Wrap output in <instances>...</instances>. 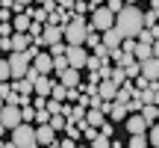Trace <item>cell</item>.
Here are the masks:
<instances>
[{"label": "cell", "instance_id": "cell-2", "mask_svg": "<svg viewBox=\"0 0 159 148\" xmlns=\"http://www.w3.org/2000/svg\"><path fill=\"white\" fill-rule=\"evenodd\" d=\"M85 33H89V18L74 15L68 24H62V42L65 45H83Z\"/></svg>", "mask_w": 159, "mask_h": 148}, {"label": "cell", "instance_id": "cell-39", "mask_svg": "<svg viewBox=\"0 0 159 148\" xmlns=\"http://www.w3.org/2000/svg\"><path fill=\"white\" fill-rule=\"evenodd\" d=\"M15 3H21V6H30V3H33V0H15Z\"/></svg>", "mask_w": 159, "mask_h": 148}, {"label": "cell", "instance_id": "cell-10", "mask_svg": "<svg viewBox=\"0 0 159 148\" xmlns=\"http://www.w3.org/2000/svg\"><path fill=\"white\" fill-rule=\"evenodd\" d=\"M121 125H124L127 133H144V131H148V121H144L139 113H127V119L121 121Z\"/></svg>", "mask_w": 159, "mask_h": 148}, {"label": "cell", "instance_id": "cell-29", "mask_svg": "<svg viewBox=\"0 0 159 148\" xmlns=\"http://www.w3.org/2000/svg\"><path fill=\"white\" fill-rule=\"evenodd\" d=\"M150 127V133H148V145H159V127H156V121L153 125H148Z\"/></svg>", "mask_w": 159, "mask_h": 148}, {"label": "cell", "instance_id": "cell-12", "mask_svg": "<svg viewBox=\"0 0 159 148\" xmlns=\"http://www.w3.org/2000/svg\"><path fill=\"white\" fill-rule=\"evenodd\" d=\"M56 77H59V83H62L65 89H71V86H77L80 80H83V74H80V68H71V65H68V68H62Z\"/></svg>", "mask_w": 159, "mask_h": 148}, {"label": "cell", "instance_id": "cell-9", "mask_svg": "<svg viewBox=\"0 0 159 148\" xmlns=\"http://www.w3.org/2000/svg\"><path fill=\"white\" fill-rule=\"evenodd\" d=\"M139 74H142L144 80H156L159 77V57H148L139 62Z\"/></svg>", "mask_w": 159, "mask_h": 148}, {"label": "cell", "instance_id": "cell-23", "mask_svg": "<svg viewBox=\"0 0 159 148\" xmlns=\"http://www.w3.org/2000/svg\"><path fill=\"white\" fill-rule=\"evenodd\" d=\"M71 12H74V15H89L91 12V6H89V0H74V3H71Z\"/></svg>", "mask_w": 159, "mask_h": 148}, {"label": "cell", "instance_id": "cell-35", "mask_svg": "<svg viewBox=\"0 0 159 148\" xmlns=\"http://www.w3.org/2000/svg\"><path fill=\"white\" fill-rule=\"evenodd\" d=\"M91 145H94V148H106V145H109V139H106V136H100V133H97V136L91 139Z\"/></svg>", "mask_w": 159, "mask_h": 148}, {"label": "cell", "instance_id": "cell-34", "mask_svg": "<svg viewBox=\"0 0 159 148\" xmlns=\"http://www.w3.org/2000/svg\"><path fill=\"white\" fill-rule=\"evenodd\" d=\"M47 47H50V57H59V53H65L68 45H65V42H56V45H47Z\"/></svg>", "mask_w": 159, "mask_h": 148}, {"label": "cell", "instance_id": "cell-18", "mask_svg": "<svg viewBox=\"0 0 159 148\" xmlns=\"http://www.w3.org/2000/svg\"><path fill=\"white\" fill-rule=\"evenodd\" d=\"M148 57H153V45H144V42L136 39V45H133V59L142 62V59H148Z\"/></svg>", "mask_w": 159, "mask_h": 148}, {"label": "cell", "instance_id": "cell-14", "mask_svg": "<svg viewBox=\"0 0 159 148\" xmlns=\"http://www.w3.org/2000/svg\"><path fill=\"white\" fill-rule=\"evenodd\" d=\"M50 86H53V77L50 74H39V77H35V83H33V92L35 95H50Z\"/></svg>", "mask_w": 159, "mask_h": 148}, {"label": "cell", "instance_id": "cell-25", "mask_svg": "<svg viewBox=\"0 0 159 148\" xmlns=\"http://www.w3.org/2000/svg\"><path fill=\"white\" fill-rule=\"evenodd\" d=\"M65 125H68V119H65L62 113H53V116H50V127H53L56 133H59V131H65Z\"/></svg>", "mask_w": 159, "mask_h": 148}, {"label": "cell", "instance_id": "cell-5", "mask_svg": "<svg viewBox=\"0 0 159 148\" xmlns=\"http://www.w3.org/2000/svg\"><path fill=\"white\" fill-rule=\"evenodd\" d=\"M6 62H9V74H12V80L24 77V74H27V68H30V57H27L24 51H9Z\"/></svg>", "mask_w": 159, "mask_h": 148}, {"label": "cell", "instance_id": "cell-20", "mask_svg": "<svg viewBox=\"0 0 159 148\" xmlns=\"http://www.w3.org/2000/svg\"><path fill=\"white\" fill-rule=\"evenodd\" d=\"M139 116H142L148 125H153V121L159 119V107L156 104H142V110H139Z\"/></svg>", "mask_w": 159, "mask_h": 148}, {"label": "cell", "instance_id": "cell-24", "mask_svg": "<svg viewBox=\"0 0 159 148\" xmlns=\"http://www.w3.org/2000/svg\"><path fill=\"white\" fill-rule=\"evenodd\" d=\"M65 92H68V89H65L62 83H56V80H53V86H50V95H47V98H53V101H65Z\"/></svg>", "mask_w": 159, "mask_h": 148}, {"label": "cell", "instance_id": "cell-16", "mask_svg": "<svg viewBox=\"0 0 159 148\" xmlns=\"http://www.w3.org/2000/svg\"><path fill=\"white\" fill-rule=\"evenodd\" d=\"M121 39H124V36H121L115 27H109V30H103V33H100V42L109 47V51H112V47H118V45H121Z\"/></svg>", "mask_w": 159, "mask_h": 148}, {"label": "cell", "instance_id": "cell-19", "mask_svg": "<svg viewBox=\"0 0 159 148\" xmlns=\"http://www.w3.org/2000/svg\"><path fill=\"white\" fill-rule=\"evenodd\" d=\"M30 21H33V18H30L27 12H18V15L12 18V30H15V33H27V30H30Z\"/></svg>", "mask_w": 159, "mask_h": 148}, {"label": "cell", "instance_id": "cell-21", "mask_svg": "<svg viewBox=\"0 0 159 148\" xmlns=\"http://www.w3.org/2000/svg\"><path fill=\"white\" fill-rule=\"evenodd\" d=\"M12 89H15L18 95H33V83H30L27 77H18V80H12Z\"/></svg>", "mask_w": 159, "mask_h": 148}, {"label": "cell", "instance_id": "cell-17", "mask_svg": "<svg viewBox=\"0 0 159 148\" xmlns=\"http://www.w3.org/2000/svg\"><path fill=\"white\" fill-rule=\"evenodd\" d=\"M106 119L112 121V125H121V121L127 119V107H124V104H118V101H112V107H109Z\"/></svg>", "mask_w": 159, "mask_h": 148}, {"label": "cell", "instance_id": "cell-36", "mask_svg": "<svg viewBox=\"0 0 159 148\" xmlns=\"http://www.w3.org/2000/svg\"><path fill=\"white\" fill-rule=\"evenodd\" d=\"M24 77H27V80H30V83H35V77H39V71H35V68H33V65H30V68H27V74H24Z\"/></svg>", "mask_w": 159, "mask_h": 148}, {"label": "cell", "instance_id": "cell-7", "mask_svg": "<svg viewBox=\"0 0 159 148\" xmlns=\"http://www.w3.org/2000/svg\"><path fill=\"white\" fill-rule=\"evenodd\" d=\"M35 145H50V148L59 145V136H56V131L50 127V121H44V125L35 127Z\"/></svg>", "mask_w": 159, "mask_h": 148}, {"label": "cell", "instance_id": "cell-33", "mask_svg": "<svg viewBox=\"0 0 159 148\" xmlns=\"http://www.w3.org/2000/svg\"><path fill=\"white\" fill-rule=\"evenodd\" d=\"M12 33H15V30H12V21H0V36H3V39H9Z\"/></svg>", "mask_w": 159, "mask_h": 148}, {"label": "cell", "instance_id": "cell-3", "mask_svg": "<svg viewBox=\"0 0 159 148\" xmlns=\"http://www.w3.org/2000/svg\"><path fill=\"white\" fill-rule=\"evenodd\" d=\"M9 133H12L9 145H15V148H35V127L30 125V121H21V125H15Z\"/></svg>", "mask_w": 159, "mask_h": 148}, {"label": "cell", "instance_id": "cell-32", "mask_svg": "<svg viewBox=\"0 0 159 148\" xmlns=\"http://www.w3.org/2000/svg\"><path fill=\"white\" fill-rule=\"evenodd\" d=\"M0 80H12V74H9V62H6V57H0Z\"/></svg>", "mask_w": 159, "mask_h": 148}, {"label": "cell", "instance_id": "cell-1", "mask_svg": "<svg viewBox=\"0 0 159 148\" xmlns=\"http://www.w3.org/2000/svg\"><path fill=\"white\" fill-rule=\"evenodd\" d=\"M112 27L118 30L124 39H136L139 30L144 27V24H142V9H139L136 3H124L118 12H115V24H112Z\"/></svg>", "mask_w": 159, "mask_h": 148}, {"label": "cell", "instance_id": "cell-8", "mask_svg": "<svg viewBox=\"0 0 159 148\" xmlns=\"http://www.w3.org/2000/svg\"><path fill=\"white\" fill-rule=\"evenodd\" d=\"M85 57H89V51H85L83 45H68V47H65V59H68L71 68H80V71H83Z\"/></svg>", "mask_w": 159, "mask_h": 148}, {"label": "cell", "instance_id": "cell-38", "mask_svg": "<svg viewBox=\"0 0 159 148\" xmlns=\"http://www.w3.org/2000/svg\"><path fill=\"white\" fill-rule=\"evenodd\" d=\"M109 145H112V148H124V139H112V136H109Z\"/></svg>", "mask_w": 159, "mask_h": 148}, {"label": "cell", "instance_id": "cell-4", "mask_svg": "<svg viewBox=\"0 0 159 148\" xmlns=\"http://www.w3.org/2000/svg\"><path fill=\"white\" fill-rule=\"evenodd\" d=\"M115 24V12H109L106 6H94V9L89 12V27L97 30V33H103V30H109Z\"/></svg>", "mask_w": 159, "mask_h": 148}, {"label": "cell", "instance_id": "cell-11", "mask_svg": "<svg viewBox=\"0 0 159 148\" xmlns=\"http://www.w3.org/2000/svg\"><path fill=\"white\" fill-rule=\"evenodd\" d=\"M30 65H33L39 74H53V57H50V53H41L39 51L33 59H30Z\"/></svg>", "mask_w": 159, "mask_h": 148}, {"label": "cell", "instance_id": "cell-15", "mask_svg": "<svg viewBox=\"0 0 159 148\" xmlns=\"http://www.w3.org/2000/svg\"><path fill=\"white\" fill-rule=\"evenodd\" d=\"M133 92H136L133 80H124V83H121L118 89H115V98H112V101H118V104H127V101L133 98Z\"/></svg>", "mask_w": 159, "mask_h": 148}, {"label": "cell", "instance_id": "cell-31", "mask_svg": "<svg viewBox=\"0 0 159 148\" xmlns=\"http://www.w3.org/2000/svg\"><path fill=\"white\" fill-rule=\"evenodd\" d=\"M91 51H94V57H100V59H106V57H109V47L103 45V42H97V45L91 47Z\"/></svg>", "mask_w": 159, "mask_h": 148}, {"label": "cell", "instance_id": "cell-26", "mask_svg": "<svg viewBox=\"0 0 159 148\" xmlns=\"http://www.w3.org/2000/svg\"><path fill=\"white\" fill-rule=\"evenodd\" d=\"M33 116H35V107L33 104H21V121H33Z\"/></svg>", "mask_w": 159, "mask_h": 148}, {"label": "cell", "instance_id": "cell-6", "mask_svg": "<svg viewBox=\"0 0 159 148\" xmlns=\"http://www.w3.org/2000/svg\"><path fill=\"white\" fill-rule=\"evenodd\" d=\"M0 125H3L6 131L21 125V107H18V104H3V107H0Z\"/></svg>", "mask_w": 159, "mask_h": 148}, {"label": "cell", "instance_id": "cell-37", "mask_svg": "<svg viewBox=\"0 0 159 148\" xmlns=\"http://www.w3.org/2000/svg\"><path fill=\"white\" fill-rule=\"evenodd\" d=\"M59 145H62V148H74V145H77V139H71V136H65V139H59Z\"/></svg>", "mask_w": 159, "mask_h": 148}, {"label": "cell", "instance_id": "cell-27", "mask_svg": "<svg viewBox=\"0 0 159 148\" xmlns=\"http://www.w3.org/2000/svg\"><path fill=\"white\" fill-rule=\"evenodd\" d=\"M50 116H53V113H47V107H41V110H35L33 121H35V125H44V121H50Z\"/></svg>", "mask_w": 159, "mask_h": 148}, {"label": "cell", "instance_id": "cell-22", "mask_svg": "<svg viewBox=\"0 0 159 148\" xmlns=\"http://www.w3.org/2000/svg\"><path fill=\"white\" fill-rule=\"evenodd\" d=\"M127 145H130V148H144V145H148V131H144V133H130Z\"/></svg>", "mask_w": 159, "mask_h": 148}, {"label": "cell", "instance_id": "cell-28", "mask_svg": "<svg viewBox=\"0 0 159 148\" xmlns=\"http://www.w3.org/2000/svg\"><path fill=\"white\" fill-rule=\"evenodd\" d=\"M62 68H68V59H65V53H59V57H53V74H59Z\"/></svg>", "mask_w": 159, "mask_h": 148}, {"label": "cell", "instance_id": "cell-30", "mask_svg": "<svg viewBox=\"0 0 159 148\" xmlns=\"http://www.w3.org/2000/svg\"><path fill=\"white\" fill-rule=\"evenodd\" d=\"M41 30H44V24H41V21H30V30H27V33H30V39H33V36H41Z\"/></svg>", "mask_w": 159, "mask_h": 148}, {"label": "cell", "instance_id": "cell-13", "mask_svg": "<svg viewBox=\"0 0 159 148\" xmlns=\"http://www.w3.org/2000/svg\"><path fill=\"white\" fill-rule=\"evenodd\" d=\"M41 39H44V45H56V42H62V27H59V24H44Z\"/></svg>", "mask_w": 159, "mask_h": 148}, {"label": "cell", "instance_id": "cell-40", "mask_svg": "<svg viewBox=\"0 0 159 148\" xmlns=\"http://www.w3.org/2000/svg\"><path fill=\"white\" fill-rule=\"evenodd\" d=\"M0 39H3V36H0Z\"/></svg>", "mask_w": 159, "mask_h": 148}]
</instances>
